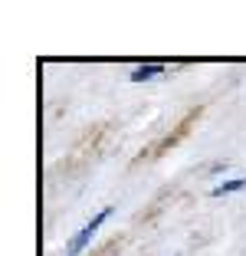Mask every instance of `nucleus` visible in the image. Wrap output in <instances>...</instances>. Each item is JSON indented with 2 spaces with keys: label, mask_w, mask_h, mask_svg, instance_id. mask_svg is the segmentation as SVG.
I'll return each instance as SVG.
<instances>
[{
  "label": "nucleus",
  "mask_w": 246,
  "mask_h": 256,
  "mask_svg": "<svg viewBox=\"0 0 246 256\" xmlns=\"http://www.w3.org/2000/svg\"><path fill=\"white\" fill-rule=\"evenodd\" d=\"M108 217H112V207H102V210H98L96 217H92L89 224H86V226H82V230H79V234H76L72 240L66 243V256H79L82 250H86V246H89L92 240H96V234H98V230H102V224H105V220H108Z\"/></svg>",
  "instance_id": "f257e3e1"
},
{
  "label": "nucleus",
  "mask_w": 246,
  "mask_h": 256,
  "mask_svg": "<svg viewBox=\"0 0 246 256\" xmlns=\"http://www.w3.org/2000/svg\"><path fill=\"white\" fill-rule=\"evenodd\" d=\"M158 76H164L161 62H144V66H138L132 72V82H144V79H158Z\"/></svg>",
  "instance_id": "f03ea898"
},
{
  "label": "nucleus",
  "mask_w": 246,
  "mask_h": 256,
  "mask_svg": "<svg viewBox=\"0 0 246 256\" xmlns=\"http://www.w3.org/2000/svg\"><path fill=\"white\" fill-rule=\"evenodd\" d=\"M243 188H246V174H243V178H233V181L216 184L210 194H214V197H224V194H233V190H243Z\"/></svg>",
  "instance_id": "7ed1b4c3"
}]
</instances>
